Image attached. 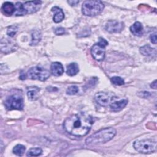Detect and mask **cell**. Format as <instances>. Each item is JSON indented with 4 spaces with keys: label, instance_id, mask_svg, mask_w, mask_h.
I'll return each mask as SVG.
<instances>
[{
    "label": "cell",
    "instance_id": "obj_26",
    "mask_svg": "<svg viewBox=\"0 0 157 157\" xmlns=\"http://www.w3.org/2000/svg\"><path fill=\"white\" fill-rule=\"evenodd\" d=\"M78 91V88L76 85H71L66 90L67 94L69 95H74L77 93Z\"/></svg>",
    "mask_w": 157,
    "mask_h": 157
},
{
    "label": "cell",
    "instance_id": "obj_29",
    "mask_svg": "<svg viewBox=\"0 0 157 157\" xmlns=\"http://www.w3.org/2000/svg\"><path fill=\"white\" fill-rule=\"evenodd\" d=\"M67 2L71 6H76L78 3H79V1H76V0H74V1H67Z\"/></svg>",
    "mask_w": 157,
    "mask_h": 157
},
{
    "label": "cell",
    "instance_id": "obj_16",
    "mask_svg": "<svg viewBox=\"0 0 157 157\" xmlns=\"http://www.w3.org/2000/svg\"><path fill=\"white\" fill-rule=\"evenodd\" d=\"M139 51L140 53L146 56H155L156 54V50L155 48L151 47L149 45H145L140 48Z\"/></svg>",
    "mask_w": 157,
    "mask_h": 157
},
{
    "label": "cell",
    "instance_id": "obj_4",
    "mask_svg": "<svg viewBox=\"0 0 157 157\" xmlns=\"http://www.w3.org/2000/svg\"><path fill=\"white\" fill-rule=\"evenodd\" d=\"M136 150L141 153H150L156 150V141L151 139L136 140L133 144Z\"/></svg>",
    "mask_w": 157,
    "mask_h": 157
},
{
    "label": "cell",
    "instance_id": "obj_3",
    "mask_svg": "<svg viewBox=\"0 0 157 157\" xmlns=\"http://www.w3.org/2000/svg\"><path fill=\"white\" fill-rule=\"evenodd\" d=\"M104 8V4L100 1H85L82 6V13L92 17L101 13Z\"/></svg>",
    "mask_w": 157,
    "mask_h": 157
},
{
    "label": "cell",
    "instance_id": "obj_7",
    "mask_svg": "<svg viewBox=\"0 0 157 157\" xmlns=\"http://www.w3.org/2000/svg\"><path fill=\"white\" fill-rule=\"evenodd\" d=\"M4 104L7 110H22L24 106L23 99L19 94H12L7 97Z\"/></svg>",
    "mask_w": 157,
    "mask_h": 157
},
{
    "label": "cell",
    "instance_id": "obj_17",
    "mask_svg": "<svg viewBox=\"0 0 157 157\" xmlns=\"http://www.w3.org/2000/svg\"><path fill=\"white\" fill-rule=\"evenodd\" d=\"M2 11L7 15H11L14 14L15 12V5L10 2H5L2 6Z\"/></svg>",
    "mask_w": 157,
    "mask_h": 157
},
{
    "label": "cell",
    "instance_id": "obj_28",
    "mask_svg": "<svg viewBox=\"0 0 157 157\" xmlns=\"http://www.w3.org/2000/svg\"><path fill=\"white\" fill-rule=\"evenodd\" d=\"M150 39L151 42L153 44H156V33H155L153 34H151L150 36Z\"/></svg>",
    "mask_w": 157,
    "mask_h": 157
},
{
    "label": "cell",
    "instance_id": "obj_15",
    "mask_svg": "<svg viewBox=\"0 0 157 157\" xmlns=\"http://www.w3.org/2000/svg\"><path fill=\"white\" fill-rule=\"evenodd\" d=\"M143 26L141 23L139 21L135 22L131 27V32L136 36H141L143 34Z\"/></svg>",
    "mask_w": 157,
    "mask_h": 157
},
{
    "label": "cell",
    "instance_id": "obj_25",
    "mask_svg": "<svg viewBox=\"0 0 157 157\" xmlns=\"http://www.w3.org/2000/svg\"><path fill=\"white\" fill-rule=\"evenodd\" d=\"M17 30H18V27L17 26H15V25L10 26L7 29V34L9 36L12 37H13L16 34V33L17 32Z\"/></svg>",
    "mask_w": 157,
    "mask_h": 157
},
{
    "label": "cell",
    "instance_id": "obj_23",
    "mask_svg": "<svg viewBox=\"0 0 157 157\" xmlns=\"http://www.w3.org/2000/svg\"><path fill=\"white\" fill-rule=\"evenodd\" d=\"M42 153V150L40 148H32L29 149L27 153V156H38Z\"/></svg>",
    "mask_w": 157,
    "mask_h": 157
},
{
    "label": "cell",
    "instance_id": "obj_6",
    "mask_svg": "<svg viewBox=\"0 0 157 157\" xmlns=\"http://www.w3.org/2000/svg\"><path fill=\"white\" fill-rule=\"evenodd\" d=\"M27 77L32 80H38L40 81L46 80L50 75V72L47 69L42 66H37L30 68L27 74Z\"/></svg>",
    "mask_w": 157,
    "mask_h": 157
},
{
    "label": "cell",
    "instance_id": "obj_30",
    "mask_svg": "<svg viewBox=\"0 0 157 157\" xmlns=\"http://www.w3.org/2000/svg\"><path fill=\"white\" fill-rule=\"evenodd\" d=\"M150 86H151L152 88L156 89V80L150 85Z\"/></svg>",
    "mask_w": 157,
    "mask_h": 157
},
{
    "label": "cell",
    "instance_id": "obj_22",
    "mask_svg": "<svg viewBox=\"0 0 157 157\" xmlns=\"http://www.w3.org/2000/svg\"><path fill=\"white\" fill-rule=\"evenodd\" d=\"M25 150H26V148L24 145L21 144H17L16 146L13 147V153L17 156H21L24 154Z\"/></svg>",
    "mask_w": 157,
    "mask_h": 157
},
{
    "label": "cell",
    "instance_id": "obj_9",
    "mask_svg": "<svg viewBox=\"0 0 157 157\" xmlns=\"http://www.w3.org/2000/svg\"><path fill=\"white\" fill-rule=\"evenodd\" d=\"M124 23L117 20H110L105 24V29L110 33H120L124 28Z\"/></svg>",
    "mask_w": 157,
    "mask_h": 157
},
{
    "label": "cell",
    "instance_id": "obj_24",
    "mask_svg": "<svg viewBox=\"0 0 157 157\" xmlns=\"http://www.w3.org/2000/svg\"><path fill=\"white\" fill-rule=\"evenodd\" d=\"M110 81L112 82V84L115 85H122L124 83V80L120 77H118V76H115L113 77L110 78Z\"/></svg>",
    "mask_w": 157,
    "mask_h": 157
},
{
    "label": "cell",
    "instance_id": "obj_21",
    "mask_svg": "<svg viewBox=\"0 0 157 157\" xmlns=\"http://www.w3.org/2000/svg\"><path fill=\"white\" fill-rule=\"evenodd\" d=\"M42 37V34L39 30H35L33 31L32 33V39L31 42V45H37L41 40Z\"/></svg>",
    "mask_w": 157,
    "mask_h": 157
},
{
    "label": "cell",
    "instance_id": "obj_12",
    "mask_svg": "<svg viewBox=\"0 0 157 157\" xmlns=\"http://www.w3.org/2000/svg\"><path fill=\"white\" fill-rule=\"evenodd\" d=\"M128 102V99H123L119 101H114L110 104V107L111 110L113 112H118L124 109Z\"/></svg>",
    "mask_w": 157,
    "mask_h": 157
},
{
    "label": "cell",
    "instance_id": "obj_2",
    "mask_svg": "<svg viewBox=\"0 0 157 157\" xmlns=\"http://www.w3.org/2000/svg\"><path fill=\"white\" fill-rule=\"evenodd\" d=\"M116 130L113 128H105L90 136L85 140L87 145H96L105 143L112 139L116 134Z\"/></svg>",
    "mask_w": 157,
    "mask_h": 157
},
{
    "label": "cell",
    "instance_id": "obj_27",
    "mask_svg": "<svg viewBox=\"0 0 157 157\" xmlns=\"http://www.w3.org/2000/svg\"><path fill=\"white\" fill-rule=\"evenodd\" d=\"M55 33L56 35H63L66 33V30L64 28L59 27V28H56L55 29Z\"/></svg>",
    "mask_w": 157,
    "mask_h": 157
},
{
    "label": "cell",
    "instance_id": "obj_11",
    "mask_svg": "<svg viewBox=\"0 0 157 157\" xmlns=\"http://www.w3.org/2000/svg\"><path fill=\"white\" fill-rule=\"evenodd\" d=\"M16 44L8 40L7 39H2L1 40V50L4 53H8L15 50Z\"/></svg>",
    "mask_w": 157,
    "mask_h": 157
},
{
    "label": "cell",
    "instance_id": "obj_13",
    "mask_svg": "<svg viewBox=\"0 0 157 157\" xmlns=\"http://www.w3.org/2000/svg\"><path fill=\"white\" fill-rule=\"evenodd\" d=\"M51 73L55 76H60L64 72V68L61 63L53 62L50 66Z\"/></svg>",
    "mask_w": 157,
    "mask_h": 157
},
{
    "label": "cell",
    "instance_id": "obj_20",
    "mask_svg": "<svg viewBox=\"0 0 157 157\" xmlns=\"http://www.w3.org/2000/svg\"><path fill=\"white\" fill-rule=\"evenodd\" d=\"M15 12H14L13 15H15L16 16H22V15L27 14L25 9L24 8L23 4L20 2H17L15 4Z\"/></svg>",
    "mask_w": 157,
    "mask_h": 157
},
{
    "label": "cell",
    "instance_id": "obj_8",
    "mask_svg": "<svg viewBox=\"0 0 157 157\" xmlns=\"http://www.w3.org/2000/svg\"><path fill=\"white\" fill-rule=\"evenodd\" d=\"M117 99V97L112 93L99 92L94 96V99L96 102L103 107L109 106L110 104Z\"/></svg>",
    "mask_w": 157,
    "mask_h": 157
},
{
    "label": "cell",
    "instance_id": "obj_5",
    "mask_svg": "<svg viewBox=\"0 0 157 157\" xmlns=\"http://www.w3.org/2000/svg\"><path fill=\"white\" fill-rule=\"evenodd\" d=\"M108 45V42L104 38L100 37L99 39V42L91 47V53L93 58L98 61H103L105 58V47Z\"/></svg>",
    "mask_w": 157,
    "mask_h": 157
},
{
    "label": "cell",
    "instance_id": "obj_18",
    "mask_svg": "<svg viewBox=\"0 0 157 157\" xmlns=\"http://www.w3.org/2000/svg\"><path fill=\"white\" fill-rule=\"evenodd\" d=\"M40 89L36 86H30L27 89V96L29 99L34 101L37 99L38 93Z\"/></svg>",
    "mask_w": 157,
    "mask_h": 157
},
{
    "label": "cell",
    "instance_id": "obj_14",
    "mask_svg": "<svg viewBox=\"0 0 157 157\" xmlns=\"http://www.w3.org/2000/svg\"><path fill=\"white\" fill-rule=\"evenodd\" d=\"M51 10L54 12V16L53 19L55 23H59L64 19V14L61 8L55 6L52 8Z\"/></svg>",
    "mask_w": 157,
    "mask_h": 157
},
{
    "label": "cell",
    "instance_id": "obj_1",
    "mask_svg": "<svg viewBox=\"0 0 157 157\" xmlns=\"http://www.w3.org/2000/svg\"><path fill=\"white\" fill-rule=\"evenodd\" d=\"M93 123V118L85 113L72 115L63 123V128L69 134L75 136H84L90 131Z\"/></svg>",
    "mask_w": 157,
    "mask_h": 157
},
{
    "label": "cell",
    "instance_id": "obj_10",
    "mask_svg": "<svg viewBox=\"0 0 157 157\" xmlns=\"http://www.w3.org/2000/svg\"><path fill=\"white\" fill-rule=\"evenodd\" d=\"M41 4L42 1H26L23 4V6L27 13H33L40 9Z\"/></svg>",
    "mask_w": 157,
    "mask_h": 157
},
{
    "label": "cell",
    "instance_id": "obj_19",
    "mask_svg": "<svg viewBox=\"0 0 157 157\" xmlns=\"http://www.w3.org/2000/svg\"><path fill=\"white\" fill-rule=\"evenodd\" d=\"M79 72L78 65L76 63H71L67 66L66 73L68 75L73 76Z\"/></svg>",
    "mask_w": 157,
    "mask_h": 157
}]
</instances>
